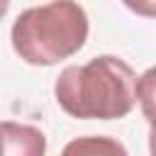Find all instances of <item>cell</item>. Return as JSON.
Segmentation results:
<instances>
[{
  "mask_svg": "<svg viewBox=\"0 0 156 156\" xmlns=\"http://www.w3.org/2000/svg\"><path fill=\"white\" fill-rule=\"evenodd\" d=\"M136 73L127 61L102 54L80 66H66L54 95L61 110L78 119H119L136 102Z\"/></svg>",
  "mask_w": 156,
  "mask_h": 156,
  "instance_id": "cell-1",
  "label": "cell"
},
{
  "mask_svg": "<svg viewBox=\"0 0 156 156\" xmlns=\"http://www.w3.org/2000/svg\"><path fill=\"white\" fill-rule=\"evenodd\" d=\"M90 24L80 2L51 0L17 15L10 29L15 54L29 66H54L78 54Z\"/></svg>",
  "mask_w": 156,
  "mask_h": 156,
  "instance_id": "cell-2",
  "label": "cell"
},
{
  "mask_svg": "<svg viewBox=\"0 0 156 156\" xmlns=\"http://www.w3.org/2000/svg\"><path fill=\"white\" fill-rule=\"evenodd\" d=\"M46 136L41 129L20 122H0V156H44Z\"/></svg>",
  "mask_w": 156,
  "mask_h": 156,
  "instance_id": "cell-3",
  "label": "cell"
},
{
  "mask_svg": "<svg viewBox=\"0 0 156 156\" xmlns=\"http://www.w3.org/2000/svg\"><path fill=\"white\" fill-rule=\"evenodd\" d=\"M61 156H129V154L117 139L102 136V134H93V136L71 139L63 146Z\"/></svg>",
  "mask_w": 156,
  "mask_h": 156,
  "instance_id": "cell-4",
  "label": "cell"
},
{
  "mask_svg": "<svg viewBox=\"0 0 156 156\" xmlns=\"http://www.w3.org/2000/svg\"><path fill=\"white\" fill-rule=\"evenodd\" d=\"M136 100L141 105L144 119L151 124V129L156 132V66L146 68L139 78H136Z\"/></svg>",
  "mask_w": 156,
  "mask_h": 156,
  "instance_id": "cell-5",
  "label": "cell"
},
{
  "mask_svg": "<svg viewBox=\"0 0 156 156\" xmlns=\"http://www.w3.org/2000/svg\"><path fill=\"white\" fill-rule=\"evenodd\" d=\"M127 10H132L139 17H149L156 20V0H122Z\"/></svg>",
  "mask_w": 156,
  "mask_h": 156,
  "instance_id": "cell-6",
  "label": "cell"
},
{
  "mask_svg": "<svg viewBox=\"0 0 156 156\" xmlns=\"http://www.w3.org/2000/svg\"><path fill=\"white\" fill-rule=\"evenodd\" d=\"M149 151H151V156H156V132L154 129L149 134Z\"/></svg>",
  "mask_w": 156,
  "mask_h": 156,
  "instance_id": "cell-7",
  "label": "cell"
},
{
  "mask_svg": "<svg viewBox=\"0 0 156 156\" xmlns=\"http://www.w3.org/2000/svg\"><path fill=\"white\" fill-rule=\"evenodd\" d=\"M7 7H10V0H0V20L7 15Z\"/></svg>",
  "mask_w": 156,
  "mask_h": 156,
  "instance_id": "cell-8",
  "label": "cell"
}]
</instances>
